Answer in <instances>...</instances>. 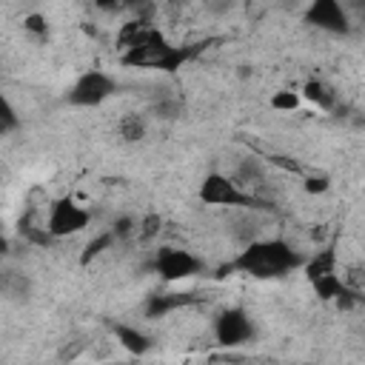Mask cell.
I'll use <instances>...</instances> for the list:
<instances>
[{
  "label": "cell",
  "instance_id": "cell-12",
  "mask_svg": "<svg viewBox=\"0 0 365 365\" xmlns=\"http://www.w3.org/2000/svg\"><path fill=\"white\" fill-rule=\"evenodd\" d=\"M114 336H117V345L123 348V351H128V354H134V356H143V354H148L151 351V336L145 334V331H140V328H134V325H114Z\"/></svg>",
  "mask_w": 365,
  "mask_h": 365
},
{
  "label": "cell",
  "instance_id": "cell-5",
  "mask_svg": "<svg viewBox=\"0 0 365 365\" xmlns=\"http://www.w3.org/2000/svg\"><path fill=\"white\" fill-rule=\"evenodd\" d=\"M114 94H117V80L111 74L100 71V68H88L71 83L68 103L77 106V108H97Z\"/></svg>",
  "mask_w": 365,
  "mask_h": 365
},
{
  "label": "cell",
  "instance_id": "cell-20",
  "mask_svg": "<svg viewBox=\"0 0 365 365\" xmlns=\"http://www.w3.org/2000/svg\"><path fill=\"white\" fill-rule=\"evenodd\" d=\"M6 248H9V242H6V237H3V231H0V254H6Z\"/></svg>",
  "mask_w": 365,
  "mask_h": 365
},
{
  "label": "cell",
  "instance_id": "cell-17",
  "mask_svg": "<svg viewBox=\"0 0 365 365\" xmlns=\"http://www.w3.org/2000/svg\"><path fill=\"white\" fill-rule=\"evenodd\" d=\"M302 106V97H299V91H291V88H282V91H274V97H271V108H277V111H297Z\"/></svg>",
  "mask_w": 365,
  "mask_h": 365
},
{
  "label": "cell",
  "instance_id": "cell-9",
  "mask_svg": "<svg viewBox=\"0 0 365 365\" xmlns=\"http://www.w3.org/2000/svg\"><path fill=\"white\" fill-rule=\"evenodd\" d=\"M299 97H305L311 106H317V108H322V111H331V108L336 106V100H339V91H336L328 80H322V77H311V80L302 86Z\"/></svg>",
  "mask_w": 365,
  "mask_h": 365
},
{
  "label": "cell",
  "instance_id": "cell-3",
  "mask_svg": "<svg viewBox=\"0 0 365 365\" xmlns=\"http://www.w3.org/2000/svg\"><path fill=\"white\" fill-rule=\"evenodd\" d=\"M197 197L202 205H211V208H248V211L265 208V202L254 191L242 188L234 177H228L222 171L205 174L200 188H197Z\"/></svg>",
  "mask_w": 365,
  "mask_h": 365
},
{
  "label": "cell",
  "instance_id": "cell-19",
  "mask_svg": "<svg viewBox=\"0 0 365 365\" xmlns=\"http://www.w3.org/2000/svg\"><path fill=\"white\" fill-rule=\"evenodd\" d=\"M328 188H331V180L325 174H308L302 180V191L305 194H325Z\"/></svg>",
  "mask_w": 365,
  "mask_h": 365
},
{
  "label": "cell",
  "instance_id": "cell-18",
  "mask_svg": "<svg viewBox=\"0 0 365 365\" xmlns=\"http://www.w3.org/2000/svg\"><path fill=\"white\" fill-rule=\"evenodd\" d=\"M23 29H26L29 34H34V37H46V34H48V20L34 11V14H26V17H23Z\"/></svg>",
  "mask_w": 365,
  "mask_h": 365
},
{
  "label": "cell",
  "instance_id": "cell-11",
  "mask_svg": "<svg viewBox=\"0 0 365 365\" xmlns=\"http://www.w3.org/2000/svg\"><path fill=\"white\" fill-rule=\"evenodd\" d=\"M336 248L334 245H322L314 257H308L305 262H302V268H305V279L308 282H317V279H322V277H328V274H336Z\"/></svg>",
  "mask_w": 365,
  "mask_h": 365
},
{
  "label": "cell",
  "instance_id": "cell-14",
  "mask_svg": "<svg viewBox=\"0 0 365 365\" xmlns=\"http://www.w3.org/2000/svg\"><path fill=\"white\" fill-rule=\"evenodd\" d=\"M117 242V237H114V231L108 228V231H103V234H97L94 240H88V245L83 248V254H80V262L86 265V262H91L94 257H100L103 251H108L111 245Z\"/></svg>",
  "mask_w": 365,
  "mask_h": 365
},
{
  "label": "cell",
  "instance_id": "cell-15",
  "mask_svg": "<svg viewBox=\"0 0 365 365\" xmlns=\"http://www.w3.org/2000/svg\"><path fill=\"white\" fill-rule=\"evenodd\" d=\"M163 225H165V222H163V217H160V214H145V217L137 222L134 234H137L140 240H145V242H148V240H154V237H160V234H163Z\"/></svg>",
  "mask_w": 365,
  "mask_h": 365
},
{
  "label": "cell",
  "instance_id": "cell-16",
  "mask_svg": "<svg viewBox=\"0 0 365 365\" xmlns=\"http://www.w3.org/2000/svg\"><path fill=\"white\" fill-rule=\"evenodd\" d=\"M17 123H20L17 108H14V106H11V100L0 91V137H6L9 131H14V128H17Z\"/></svg>",
  "mask_w": 365,
  "mask_h": 365
},
{
  "label": "cell",
  "instance_id": "cell-7",
  "mask_svg": "<svg viewBox=\"0 0 365 365\" xmlns=\"http://www.w3.org/2000/svg\"><path fill=\"white\" fill-rule=\"evenodd\" d=\"M251 336H254V322L245 308H225L214 319V339L222 348H240L251 342Z\"/></svg>",
  "mask_w": 365,
  "mask_h": 365
},
{
  "label": "cell",
  "instance_id": "cell-2",
  "mask_svg": "<svg viewBox=\"0 0 365 365\" xmlns=\"http://www.w3.org/2000/svg\"><path fill=\"white\" fill-rule=\"evenodd\" d=\"M197 57V48L194 46H177L171 43L157 26H148V31L140 37V43L120 54V63L123 66H131V68H154V71H180L188 60Z\"/></svg>",
  "mask_w": 365,
  "mask_h": 365
},
{
  "label": "cell",
  "instance_id": "cell-10",
  "mask_svg": "<svg viewBox=\"0 0 365 365\" xmlns=\"http://www.w3.org/2000/svg\"><path fill=\"white\" fill-rule=\"evenodd\" d=\"M197 297L194 294H154L145 299V317L148 319H160L177 308H185V305H194Z\"/></svg>",
  "mask_w": 365,
  "mask_h": 365
},
{
  "label": "cell",
  "instance_id": "cell-6",
  "mask_svg": "<svg viewBox=\"0 0 365 365\" xmlns=\"http://www.w3.org/2000/svg\"><path fill=\"white\" fill-rule=\"evenodd\" d=\"M154 271L163 282H182L202 271V259L182 245H163L154 254Z\"/></svg>",
  "mask_w": 365,
  "mask_h": 365
},
{
  "label": "cell",
  "instance_id": "cell-8",
  "mask_svg": "<svg viewBox=\"0 0 365 365\" xmlns=\"http://www.w3.org/2000/svg\"><path fill=\"white\" fill-rule=\"evenodd\" d=\"M305 20L322 31H334V34L348 31V14L336 0H314L305 9Z\"/></svg>",
  "mask_w": 365,
  "mask_h": 365
},
{
  "label": "cell",
  "instance_id": "cell-13",
  "mask_svg": "<svg viewBox=\"0 0 365 365\" xmlns=\"http://www.w3.org/2000/svg\"><path fill=\"white\" fill-rule=\"evenodd\" d=\"M117 131H120V137H123L125 143H140V140L145 137V131H148V123H145L143 114L131 111V114H123V117L117 120Z\"/></svg>",
  "mask_w": 365,
  "mask_h": 365
},
{
  "label": "cell",
  "instance_id": "cell-1",
  "mask_svg": "<svg viewBox=\"0 0 365 365\" xmlns=\"http://www.w3.org/2000/svg\"><path fill=\"white\" fill-rule=\"evenodd\" d=\"M305 257L282 237H262L245 242V248L225 265V271H240L254 279H277L299 268Z\"/></svg>",
  "mask_w": 365,
  "mask_h": 365
},
{
  "label": "cell",
  "instance_id": "cell-4",
  "mask_svg": "<svg viewBox=\"0 0 365 365\" xmlns=\"http://www.w3.org/2000/svg\"><path fill=\"white\" fill-rule=\"evenodd\" d=\"M91 222V211L83 208L74 197H60L48 205V214H46V234L54 237V240H66V237H74L80 231H86Z\"/></svg>",
  "mask_w": 365,
  "mask_h": 365
}]
</instances>
